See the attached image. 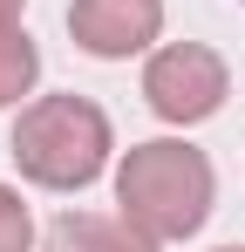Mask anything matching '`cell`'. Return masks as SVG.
Listing matches in <instances>:
<instances>
[{
  "mask_svg": "<svg viewBox=\"0 0 245 252\" xmlns=\"http://www.w3.org/2000/svg\"><path fill=\"white\" fill-rule=\"evenodd\" d=\"M34 75H41V48L7 21V28H0V109L21 102V95L34 89Z\"/></svg>",
  "mask_w": 245,
  "mask_h": 252,
  "instance_id": "cell-6",
  "label": "cell"
},
{
  "mask_svg": "<svg viewBox=\"0 0 245 252\" xmlns=\"http://www.w3.org/2000/svg\"><path fill=\"white\" fill-rule=\"evenodd\" d=\"M225 252H245V246H225Z\"/></svg>",
  "mask_w": 245,
  "mask_h": 252,
  "instance_id": "cell-9",
  "label": "cell"
},
{
  "mask_svg": "<svg viewBox=\"0 0 245 252\" xmlns=\"http://www.w3.org/2000/svg\"><path fill=\"white\" fill-rule=\"evenodd\" d=\"M116 205L122 218L136 225V232H150V239H191L204 218H211V164H204V150L191 143H136L116 170Z\"/></svg>",
  "mask_w": 245,
  "mask_h": 252,
  "instance_id": "cell-1",
  "label": "cell"
},
{
  "mask_svg": "<svg viewBox=\"0 0 245 252\" xmlns=\"http://www.w3.org/2000/svg\"><path fill=\"white\" fill-rule=\"evenodd\" d=\"M28 239H34V225H28L21 191H7V184H0V252H28Z\"/></svg>",
  "mask_w": 245,
  "mask_h": 252,
  "instance_id": "cell-7",
  "label": "cell"
},
{
  "mask_svg": "<svg viewBox=\"0 0 245 252\" xmlns=\"http://www.w3.org/2000/svg\"><path fill=\"white\" fill-rule=\"evenodd\" d=\"M157 28H163V0H75L68 7V34L95 62L143 55V48L157 41Z\"/></svg>",
  "mask_w": 245,
  "mask_h": 252,
  "instance_id": "cell-4",
  "label": "cell"
},
{
  "mask_svg": "<svg viewBox=\"0 0 245 252\" xmlns=\"http://www.w3.org/2000/svg\"><path fill=\"white\" fill-rule=\"evenodd\" d=\"M14 14H21V0H0V28H7V21H14Z\"/></svg>",
  "mask_w": 245,
  "mask_h": 252,
  "instance_id": "cell-8",
  "label": "cell"
},
{
  "mask_svg": "<svg viewBox=\"0 0 245 252\" xmlns=\"http://www.w3.org/2000/svg\"><path fill=\"white\" fill-rule=\"evenodd\" d=\"M143 95H150V109H157L163 123H204L225 102V62L204 41L157 48L150 68H143Z\"/></svg>",
  "mask_w": 245,
  "mask_h": 252,
  "instance_id": "cell-3",
  "label": "cell"
},
{
  "mask_svg": "<svg viewBox=\"0 0 245 252\" xmlns=\"http://www.w3.org/2000/svg\"><path fill=\"white\" fill-rule=\"evenodd\" d=\"M14 164L41 191H82L109 164V116L89 95H41L14 123Z\"/></svg>",
  "mask_w": 245,
  "mask_h": 252,
  "instance_id": "cell-2",
  "label": "cell"
},
{
  "mask_svg": "<svg viewBox=\"0 0 245 252\" xmlns=\"http://www.w3.org/2000/svg\"><path fill=\"white\" fill-rule=\"evenodd\" d=\"M55 252H157L150 232L129 218H95V211H61L55 218Z\"/></svg>",
  "mask_w": 245,
  "mask_h": 252,
  "instance_id": "cell-5",
  "label": "cell"
}]
</instances>
